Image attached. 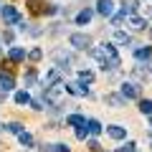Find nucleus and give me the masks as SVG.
Instances as JSON below:
<instances>
[{
  "label": "nucleus",
  "instance_id": "f257e3e1",
  "mask_svg": "<svg viewBox=\"0 0 152 152\" xmlns=\"http://www.w3.org/2000/svg\"><path fill=\"white\" fill-rule=\"evenodd\" d=\"M94 58L99 61V66H102L104 71H117L119 69V53H117V48H114L112 43H104V46H96V48L91 51Z\"/></svg>",
  "mask_w": 152,
  "mask_h": 152
},
{
  "label": "nucleus",
  "instance_id": "f03ea898",
  "mask_svg": "<svg viewBox=\"0 0 152 152\" xmlns=\"http://www.w3.org/2000/svg\"><path fill=\"white\" fill-rule=\"evenodd\" d=\"M61 96H64V84H56V86L43 89V104H51V107H56V104L61 102Z\"/></svg>",
  "mask_w": 152,
  "mask_h": 152
},
{
  "label": "nucleus",
  "instance_id": "7ed1b4c3",
  "mask_svg": "<svg viewBox=\"0 0 152 152\" xmlns=\"http://www.w3.org/2000/svg\"><path fill=\"white\" fill-rule=\"evenodd\" d=\"M51 56H53L56 69H58V71H69V69H71V64H74V56H71V53H66L64 48H56Z\"/></svg>",
  "mask_w": 152,
  "mask_h": 152
},
{
  "label": "nucleus",
  "instance_id": "20e7f679",
  "mask_svg": "<svg viewBox=\"0 0 152 152\" xmlns=\"http://www.w3.org/2000/svg\"><path fill=\"white\" fill-rule=\"evenodd\" d=\"M69 43L74 46V48H79V51H86V48H91V38H89L86 33H71Z\"/></svg>",
  "mask_w": 152,
  "mask_h": 152
},
{
  "label": "nucleus",
  "instance_id": "39448f33",
  "mask_svg": "<svg viewBox=\"0 0 152 152\" xmlns=\"http://www.w3.org/2000/svg\"><path fill=\"white\" fill-rule=\"evenodd\" d=\"M0 15H3V23H5V26H13V23H23V18L18 15V10L13 5H5V8H0Z\"/></svg>",
  "mask_w": 152,
  "mask_h": 152
},
{
  "label": "nucleus",
  "instance_id": "423d86ee",
  "mask_svg": "<svg viewBox=\"0 0 152 152\" xmlns=\"http://www.w3.org/2000/svg\"><path fill=\"white\" fill-rule=\"evenodd\" d=\"M64 91L74 94V96H89V86H84V84H79V81H71V84H64Z\"/></svg>",
  "mask_w": 152,
  "mask_h": 152
},
{
  "label": "nucleus",
  "instance_id": "0eeeda50",
  "mask_svg": "<svg viewBox=\"0 0 152 152\" xmlns=\"http://www.w3.org/2000/svg\"><path fill=\"white\" fill-rule=\"evenodd\" d=\"M122 99H140V86L137 84H132V81H124L122 84Z\"/></svg>",
  "mask_w": 152,
  "mask_h": 152
},
{
  "label": "nucleus",
  "instance_id": "6e6552de",
  "mask_svg": "<svg viewBox=\"0 0 152 152\" xmlns=\"http://www.w3.org/2000/svg\"><path fill=\"white\" fill-rule=\"evenodd\" d=\"M13 86H15L13 74H10V71H5V69H0V89H3V91H10Z\"/></svg>",
  "mask_w": 152,
  "mask_h": 152
},
{
  "label": "nucleus",
  "instance_id": "1a4fd4ad",
  "mask_svg": "<svg viewBox=\"0 0 152 152\" xmlns=\"http://www.w3.org/2000/svg\"><path fill=\"white\" fill-rule=\"evenodd\" d=\"M96 13L104 15V18L114 15V3H112V0H99V3H96Z\"/></svg>",
  "mask_w": 152,
  "mask_h": 152
},
{
  "label": "nucleus",
  "instance_id": "9d476101",
  "mask_svg": "<svg viewBox=\"0 0 152 152\" xmlns=\"http://www.w3.org/2000/svg\"><path fill=\"white\" fill-rule=\"evenodd\" d=\"M137 8H140V0H124V3H122V15H124V18L134 15Z\"/></svg>",
  "mask_w": 152,
  "mask_h": 152
},
{
  "label": "nucleus",
  "instance_id": "9b49d317",
  "mask_svg": "<svg viewBox=\"0 0 152 152\" xmlns=\"http://www.w3.org/2000/svg\"><path fill=\"white\" fill-rule=\"evenodd\" d=\"M107 134L112 137V140H124L127 129H124V127H119V124H112V127H107Z\"/></svg>",
  "mask_w": 152,
  "mask_h": 152
},
{
  "label": "nucleus",
  "instance_id": "f8f14e48",
  "mask_svg": "<svg viewBox=\"0 0 152 152\" xmlns=\"http://www.w3.org/2000/svg\"><path fill=\"white\" fill-rule=\"evenodd\" d=\"M104 102H107L109 107H114V109H122V107H124L122 94H107V96H104Z\"/></svg>",
  "mask_w": 152,
  "mask_h": 152
},
{
  "label": "nucleus",
  "instance_id": "ddd939ff",
  "mask_svg": "<svg viewBox=\"0 0 152 152\" xmlns=\"http://www.w3.org/2000/svg\"><path fill=\"white\" fill-rule=\"evenodd\" d=\"M66 124H69V127H76V129H79V127L86 124V117H81V114H69V117H66Z\"/></svg>",
  "mask_w": 152,
  "mask_h": 152
},
{
  "label": "nucleus",
  "instance_id": "4468645a",
  "mask_svg": "<svg viewBox=\"0 0 152 152\" xmlns=\"http://www.w3.org/2000/svg\"><path fill=\"white\" fill-rule=\"evenodd\" d=\"M127 20H129L132 31H145V28H147V20H145V18H140V15H129Z\"/></svg>",
  "mask_w": 152,
  "mask_h": 152
},
{
  "label": "nucleus",
  "instance_id": "2eb2a0df",
  "mask_svg": "<svg viewBox=\"0 0 152 152\" xmlns=\"http://www.w3.org/2000/svg\"><path fill=\"white\" fill-rule=\"evenodd\" d=\"M58 79H61V71H58V69H51V71H48V76H46V86H43V89L56 86V84H58Z\"/></svg>",
  "mask_w": 152,
  "mask_h": 152
},
{
  "label": "nucleus",
  "instance_id": "dca6fc26",
  "mask_svg": "<svg viewBox=\"0 0 152 152\" xmlns=\"http://www.w3.org/2000/svg\"><path fill=\"white\" fill-rule=\"evenodd\" d=\"M41 150H43V152H69V145H64V142H56V145H41Z\"/></svg>",
  "mask_w": 152,
  "mask_h": 152
},
{
  "label": "nucleus",
  "instance_id": "f3484780",
  "mask_svg": "<svg viewBox=\"0 0 152 152\" xmlns=\"http://www.w3.org/2000/svg\"><path fill=\"white\" fill-rule=\"evenodd\" d=\"M28 10L36 13V15H38V13H46V3H43V0H28Z\"/></svg>",
  "mask_w": 152,
  "mask_h": 152
},
{
  "label": "nucleus",
  "instance_id": "a211bd4d",
  "mask_svg": "<svg viewBox=\"0 0 152 152\" xmlns=\"http://www.w3.org/2000/svg\"><path fill=\"white\" fill-rule=\"evenodd\" d=\"M134 58L140 61V64H142V61H150L152 58V48H150V46H147V48H134Z\"/></svg>",
  "mask_w": 152,
  "mask_h": 152
},
{
  "label": "nucleus",
  "instance_id": "6ab92c4d",
  "mask_svg": "<svg viewBox=\"0 0 152 152\" xmlns=\"http://www.w3.org/2000/svg\"><path fill=\"white\" fill-rule=\"evenodd\" d=\"M8 56H10V61H15V64L26 61V51H23V48H18V46H13V48H10V53H8Z\"/></svg>",
  "mask_w": 152,
  "mask_h": 152
},
{
  "label": "nucleus",
  "instance_id": "aec40b11",
  "mask_svg": "<svg viewBox=\"0 0 152 152\" xmlns=\"http://www.w3.org/2000/svg\"><path fill=\"white\" fill-rule=\"evenodd\" d=\"M114 41H117V43H124V46H132V43H134L132 36H127L124 31H117V33H114Z\"/></svg>",
  "mask_w": 152,
  "mask_h": 152
},
{
  "label": "nucleus",
  "instance_id": "412c9836",
  "mask_svg": "<svg viewBox=\"0 0 152 152\" xmlns=\"http://www.w3.org/2000/svg\"><path fill=\"white\" fill-rule=\"evenodd\" d=\"M91 15H94V10L84 8V10L79 13V15H76V23H79V26H84V23H89V20H91Z\"/></svg>",
  "mask_w": 152,
  "mask_h": 152
},
{
  "label": "nucleus",
  "instance_id": "4be33fe9",
  "mask_svg": "<svg viewBox=\"0 0 152 152\" xmlns=\"http://www.w3.org/2000/svg\"><path fill=\"white\" fill-rule=\"evenodd\" d=\"M36 81H38V74H36L33 69H28V71H26V76H23V84H26V86H33Z\"/></svg>",
  "mask_w": 152,
  "mask_h": 152
},
{
  "label": "nucleus",
  "instance_id": "5701e85b",
  "mask_svg": "<svg viewBox=\"0 0 152 152\" xmlns=\"http://www.w3.org/2000/svg\"><path fill=\"white\" fill-rule=\"evenodd\" d=\"M86 129H89V134H99V132H102L104 127L99 124L96 119H86Z\"/></svg>",
  "mask_w": 152,
  "mask_h": 152
},
{
  "label": "nucleus",
  "instance_id": "b1692460",
  "mask_svg": "<svg viewBox=\"0 0 152 152\" xmlns=\"http://www.w3.org/2000/svg\"><path fill=\"white\" fill-rule=\"evenodd\" d=\"M94 81V71H79V84H91Z\"/></svg>",
  "mask_w": 152,
  "mask_h": 152
},
{
  "label": "nucleus",
  "instance_id": "393cba45",
  "mask_svg": "<svg viewBox=\"0 0 152 152\" xmlns=\"http://www.w3.org/2000/svg\"><path fill=\"white\" fill-rule=\"evenodd\" d=\"M15 104H20V107L31 104V94H28V91H18V94H15Z\"/></svg>",
  "mask_w": 152,
  "mask_h": 152
},
{
  "label": "nucleus",
  "instance_id": "a878e982",
  "mask_svg": "<svg viewBox=\"0 0 152 152\" xmlns=\"http://www.w3.org/2000/svg\"><path fill=\"white\" fill-rule=\"evenodd\" d=\"M18 140H20L23 147H33V137L28 134V132H20V134H18Z\"/></svg>",
  "mask_w": 152,
  "mask_h": 152
},
{
  "label": "nucleus",
  "instance_id": "bb28decb",
  "mask_svg": "<svg viewBox=\"0 0 152 152\" xmlns=\"http://www.w3.org/2000/svg\"><path fill=\"white\" fill-rule=\"evenodd\" d=\"M140 112L142 114H152V99H142L140 102Z\"/></svg>",
  "mask_w": 152,
  "mask_h": 152
},
{
  "label": "nucleus",
  "instance_id": "cd10ccee",
  "mask_svg": "<svg viewBox=\"0 0 152 152\" xmlns=\"http://www.w3.org/2000/svg\"><path fill=\"white\" fill-rule=\"evenodd\" d=\"M5 129H8V132H13V134H20V132H23V124H20V122H10Z\"/></svg>",
  "mask_w": 152,
  "mask_h": 152
},
{
  "label": "nucleus",
  "instance_id": "c85d7f7f",
  "mask_svg": "<svg viewBox=\"0 0 152 152\" xmlns=\"http://www.w3.org/2000/svg\"><path fill=\"white\" fill-rule=\"evenodd\" d=\"M41 56H43V51H41V48H33L31 53H28V58H31V61H41Z\"/></svg>",
  "mask_w": 152,
  "mask_h": 152
},
{
  "label": "nucleus",
  "instance_id": "c756f323",
  "mask_svg": "<svg viewBox=\"0 0 152 152\" xmlns=\"http://www.w3.org/2000/svg\"><path fill=\"white\" fill-rule=\"evenodd\" d=\"M76 137H79V140H86V137H89V129H86V124L76 129Z\"/></svg>",
  "mask_w": 152,
  "mask_h": 152
},
{
  "label": "nucleus",
  "instance_id": "7c9ffc66",
  "mask_svg": "<svg viewBox=\"0 0 152 152\" xmlns=\"http://www.w3.org/2000/svg\"><path fill=\"white\" fill-rule=\"evenodd\" d=\"M134 147H137L134 142H127V145H122V147H119L117 152H134Z\"/></svg>",
  "mask_w": 152,
  "mask_h": 152
},
{
  "label": "nucleus",
  "instance_id": "2f4dec72",
  "mask_svg": "<svg viewBox=\"0 0 152 152\" xmlns=\"http://www.w3.org/2000/svg\"><path fill=\"white\" fill-rule=\"evenodd\" d=\"M31 107L33 109H46L43 107V99H31Z\"/></svg>",
  "mask_w": 152,
  "mask_h": 152
},
{
  "label": "nucleus",
  "instance_id": "473e14b6",
  "mask_svg": "<svg viewBox=\"0 0 152 152\" xmlns=\"http://www.w3.org/2000/svg\"><path fill=\"white\" fill-rule=\"evenodd\" d=\"M122 20H124V15L119 13V15H114V18H112V26H114V28H119V26H122Z\"/></svg>",
  "mask_w": 152,
  "mask_h": 152
},
{
  "label": "nucleus",
  "instance_id": "72a5a7b5",
  "mask_svg": "<svg viewBox=\"0 0 152 152\" xmlns=\"http://www.w3.org/2000/svg\"><path fill=\"white\" fill-rule=\"evenodd\" d=\"M89 150H91V152H99V142H96V140H89Z\"/></svg>",
  "mask_w": 152,
  "mask_h": 152
},
{
  "label": "nucleus",
  "instance_id": "f704fd0d",
  "mask_svg": "<svg viewBox=\"0 0 152 152\" xmlns=\"http://www.w3.org/2000/svg\"><path fill=\"white\" fill-rule=\"evenodd\" d=\"M150 36H152V28H150Z\"/></svg>",
  "mask_w": 152,
  "mask_h": 152
},
{
  "label": "nucleus",
  "instance_id": "c9c22d12",
  "mask_svg": "<svg viewBox=\"0 0 152 152\" xmlns=\"http://www.w3.org/2000/svg\"><path fill=\"white\" fill-rule=\"evenodd\" d=\"M150 124H152V122H150Z\"/></svg>",
  "mask_w": 152,
  "mask_h": 152
}]
</instances>
